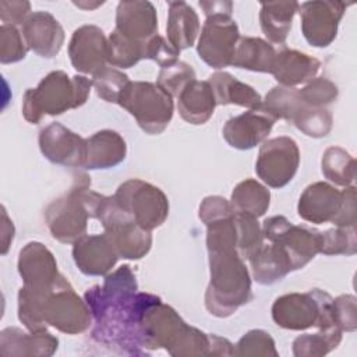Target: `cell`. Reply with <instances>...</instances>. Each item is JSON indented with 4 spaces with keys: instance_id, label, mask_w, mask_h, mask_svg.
<instances>
[{
    "instance_id": "f35d334b",
    "label": "cell",
    "mask_w": 357,
    "mask_h": 357,
    "mask_svg": "<svg viewBox=\"0 0 357 357\" xmlns=\"http://www.w3.org/2000/svg\"><path fill=\"white\" fill-rule=\"evenodd\" d=\"M357 252L356 229L335 227L321 231L319 254L324 255H354Z\"/></svg>"
},
{
    "instance_id": "6da1fadb",
    "label": "cell",
    "mask_w": 357,
    "mask_h": 357,
    "mask_svg": "<svg viewBox=\"0 0 357 357\" xmlns=\"http://www.w3.org/2000/svg\"><path fill=\"white\" fill-rule=\"evenodd\" d=\"M130 265H121L105 276L102 286L88 289L84 298L91 310L92 339L127 354H144L141 318L156 300L151 293H138Z\"/></svg>"
},
{
    "instance_id": "4316f807",
    "label": "cell",
    "mask_w": 357,
    "mask_h": 357,
    "mask_svg": "<svg viewBox=\"0 0 357 357\" xmlns=\"http://www.w3.org/2000/svg\"><path fill=\"white\" fill-rule=\"evenodd\" d=\"M213 91L216 105H238L250 110L261 107V95L248 84L226 71H216L206 79Z\"/></svg>"
},
{
    "instance_id": "b9f144b4",
    "label": "cell",
    "mask_w": 357,
    "mask_h": 357,
    "mask_svg": "<svg viewBox=\"0 0 357 357\" xmlns=\"http://www.w3.org/2000/svg\"><path fill=\"white\" fill-rule=\"evenodd\" d=\"M194 79V68L190 64L178 60L172 66L160 68L156 84L162 86L166 92H169L172 96H178V93L185 88V85Z\"/></svg>"
},
{
    "instance_id": "7c38bea8",
    "label": "cell",
    "mask_w": 357,
    "mask_h": 357,
    "mask_svg": "<svg viewBox=\"0 0 357 357\" xmlns=\"http://www.w3.org/2000/svg\"><path fill=\"white\" fill-rule=\"evenodd\" d=\"M343 1H304L298 7L301 32L314 47L329 46L336 35L339 22L346 11Z\"/></svg>"
},
{
    "instance_id": "9a60e30c",
    "label": "cell",
    "mask_w": 357,
    "mask_h": 357,
    "mask_svg": "<svg viewBox=\"0 0 357 357\" xmlns=\"http://www.w3.org/2000/svg\"><path fill=\"white\" fill-rule=\"evenodd\" d=\"M68 56L77 71L95 75L107 64V38L99 26L82 25L70 39Z\"/></svg>"
},
{
    "instance_id": "7dc6e473",
    "label": "cell",
    "mask_w": 357,
    "mask_h": 357,
    "mask_svg": "<svg viewBox=\"0 0 357 357\" xmlns=\"http://www.w3.org/2000/svg\"><path fill=\"white\" fill-rule=\"evenodd\" d=\"M29 1H0V18L3 24L20 25L29 17Z\"/></svg>"
},
{
    "instance_id": "8992f818",
    "label": "cell",
    "mask_w": 357,
    "mask_h": 357,
    "mask_svg": "<svg viewBox=\"0 0 357 357\" xmlns=\"http://www.w3.org/2000/svg\"><path fill=\"white\" fill-rule=\"evenodd\" d=\"M91 187V178L81 173L75 176L71 188L45 209V220L53 238L64 244H74L86 233L91 218L84 201V191Z\"/></svg>"
},
{
    "instance_id": "d6a6232c",
    "label": "cell",
    "mask_w": 357,
    "mask_h": 357,
    "mask_svg": "<svg viewBox=\"0 0 357 357\" xmlns=\"http://www.w3.org/2000/svg\"><path fill=\"white\" fill-rule=\"evenodd\" d=\"M342 329H319L317 333L300 335L293 342L296 357H321L335 350L342 342Z\"/></svg>"
},
{
    "instance_id": "60d3db41",
    "label": "cell",
    "mask_w": 357,
    "mask_h": 357,
    "mask_svg": "<svg viewBox=\"0 0 357 357\" xmlns=\"http://www.w3.org/2000/svg\"><path fill=\"white\" fill-rule=\"evenodd\" d=\"M234 356H273L278 357L279 353L275 347V340L272 336L262 329H251L240 337L234 347Z\"/></svg>"
},
{
    "instance_id": "e0dca14e",
    "label": "cell",
    "mask_w": 357,
    "mask_h": 357,
    "mask_svg": "<svg viewBox=\"0 0 357 357\" xmlns=\"http://www.w3.org/2000/svg\"><path fill=\"white\" fill-rule=\"evenodd\" d=\"M344 192L325 181L305 187L297 204L298 216L310 223H335L343 208Z\"/></svg>"
},
{
    "instance_id": "f546056e",
    "label": "cell",
    "mask_w": 357,
    "mask_h": 357,
    "mask_svg": "<svg viewBox=\"0 0 357 357\" xmlns=\"http://www.w3.org/2000/svg\"><path fill=\"white\" fill-rule=\"evenodd\" d=\"M273 46L255 36H243L238 39L231 66L257 73H269L275 59Z\"/></svg>"
},
{
    "instance_id": "816d5d0a",
    "label": "cell",
    "mask_w": 357,
    "mask_h": 357,
    "mask_svg": "<svg viewBox=\"0 0 357 357\" xmlns=\"http://www.w3.org/2000/svg\"><path fill=\"white\" fill-rule=\"evenodd\" d=\"M1 216H3V225H1V241H3V248H1V254H6L8 250L10 243L13 241L14 237V226L13 222L8 219L4 206L1 208Z\"/></svg>"
},
{
    "instance_id": "8d00e7d4",
    "label": "cell",
    "mask_w": 357,
    "mask_h": 357,
    "mask_svg": "<svg viewBox=\"0 0 357 357\" xmlns=\"http://www.w3.org/2000/svg\"><path fill=\"white\" fill-rule=\"evenodd\" d=\"M236 230H237V252L243 259H248L262 244L264 234L257 218L237 212L234 213Z\"/></svg>"
},
{
    "instance_id": "c3c4849f",
    "label": "cell",
    "mask_w": 357,
    "mask_h": 357,
    "mask_svg": "<svg viewBox=\"0 0 357 357\" xmlns=\"http://www.w3.org/2000/svg\"><path fill=\"white\" fill-rule=\"evenodd\" d=\"M344 201L339 218L333 223L336 227H350L356 226V187H344Z\"/></svg>"
},
{
    "instance_id": "83f0119b",
    "label": "cell",
    "mask_w": 357,
    "mask_h": 357,
    "mask_svg": "<svg viewBox=\"0 0 357 357\" xmlns=\"http://www.w3.org/2000/svg\"><path fill=\"white\" fill-rule=\"evenodd\" d=\"M248 261L252 278L259 284H273L293 271L287 254L275 243L262 244Z\"/></svg>"
},
{
    "instance_id": "7402d4cb",
    "label": "cell",
    "mask_w": 357,
    "mask_h": 357,
    "mask_svg": "<svg viewBox=\"0 0 357 357\" xmlns=\"http://www.w3.org/2000/svg\"><path fill=\"white\" fill-rule=\"evenodd\" d=\"M321 61L307 53L283 47L276 52L271 74L282 86L294 88L315 78Z\"/></svg>"
},
{
    "instance_id": "603a6c76",
    "label": "cell",
    "mask_w": 357,
    "mask_h": 357,
    "mask_svg": "<svg viewBox=\"0 0 357 357\" xmlns=\"http://www.w3.org/2000/svg\"><path fill=\"white\" fill-rule=\"evenodd\" d=\"M59 347V339L47 331L25 333L18 328H6L0 333L1 356L49 357Z\"/></svg>"
},
{
    "instance_id": "f1b7e54d",
    "label": "cell",
    "mask_w": 357,
    "mask_h": 357,
    "mask_svg": "<svg viewBox=\"0 0 357 357\" xmlns=\"http://www.w3.org/2000/svg\"><path fill=\"white\" fill-rule=\"evenodd\" d=\"M297 1H268L261 3L259 22L264 35L272 42L282 45L291 29L293 17L298 11Z\"/></svg>"
},
{
    "instance_id": "74e56055",
    "label": "cell",
    "mask_w": 357,
    "mask_h": 357,
    "mask_svg": "<svg viewBox=\"0 0 357 357\" xmlns=\"http://www.w3.org/2000/svg\"><path fill=\"white\" fill-rule=\"evenodd\" d=\"M130 84V78L120 70L113 67H105L95 75H92V86L98 96L107 103H119V99Z\"/></svg>"
},
{
    "instance_id": "f5cc1de1",
    "label": "cell",
    "mask_w": 357,
    "mask_h": 357,
    "mask_svg": "<svg viewBox=\"0 0 357 357\" xmlns=\"http://www.w3.org/2000/svg\"><path fill=\"white\" fill-rule=\"evenodd\" d=\"M77 7H81V8H85V10H91V8H95L98 6H102L103 1L100 3H93V4H86V3H74Z\"/></svg>"
},
{
    "instance_id": "f907efd6",
    "label": "cell",
    "mask_w": 357,
    "mask_h": 357,
    "mask_svg": "<svg viewBox=\"0 0 357 357\" xmlns=\"http://www.w3.org/2000/svg\"><path fill=\"white\" fill-rule=\"evenodd\" d=\"M199 6L204 8V13L206 14V17L212 14H219V13L231 15V11H233L231 1H201Z\"/></svg>"
},
{
    "instance_id": "d590c367",
    "label": "cell",
    "mask_w": 357,
    "mask_h": 357,
    "mask_svg": "<svg viewBox=\"0 0 357 357\" xmlns=\"http://www.w3.org/2000/svg\"><path fill=\"white\" fill-rule=\"evenodd\" d=\"M291 123L307 137L322 138L331 132L333 119L326 107H311L303 103Z\"/></svg>"
},
{
    "instance_id": "ac0fdd59",
    "label": "cell",
    "mask_w": 357,
    "mask_h": 357,
    "mask_svg": "<svg viewBox=\"0 0 357 357\" xmlns=\"http://www.w3.org/2000/svg\"><path fill=\"white\" fill-rule=\"evenodd\" d=\"M275 121L261 109L248 110L225 123L223 138L231 148L240 151L251 149L268 138Z\"/></svg>"
},
{
    "instance_id": "ba28073f",
    "label": "cell",
    "mask_w": 357,
    "mask_h": 357,
    "mask_svg": "<svg viewBox=\"0 0 357 357\" xmlns=\"http://www.w3.org/2000/svg\"><path fill=\"white\" fill-rule=\"evenodd\" d=\"M117 204L144 229L153 230L165 223L169 215V199L156 185L139 178H130L114 192Z\"/></svg>"
},
{
    "instance_id": "4dcf8cb0",
    "label": "cell",
    "mask_w": 357,
    "mask_h": 357,
    "mask_svg": "<svg viewBox=\"0 0 357 357\" xmlns=\"http://www.w3.org/2000/svg\"><path fill=\"white\" fill-rule=\"evenodd\" d=\"M230 202L237 212H244L258 219L269 208L271 192L259 181L245 178L233 188Z\"/></svg>"
},
{
    "instance_id": "cb8c5ba5",
    "label": "cell",
    "mask_w": 357,
    "mask_h": 357,
    "mask_svg": "<svg viewBox=\"0 0 357 357\" xmlns=\"http://www.w3.org/2000/svg\"><path fill=\"white\" fill-rule=\"evenodd\" d=\"M127 155L124 138L113 130H100L86 138V160L84 169H110L120 165Z\"/></svg>"
},
{
    "instance_id": "3957f363",
    "label": "cell",
    "mask_w": 357,
    "mask_h": 357,
    "mask_svg": "<svg viewBox=\"0 0 357 357\" xmlns=\"http://www.w3.org/2000/svg\"><path fill=\"white\" fill-rule=\"evenodd\" d=\"M208 255L211 279L205 307L212 315L226 318L252 300L250 272L236 250L211 251Z\"/></svg>"
},
{
    "instance_id": "ab89813d",
    "label": "cell",
    "mask_w": 357,
    "mask_h": 357,
    "mask_svg": "<svg viewBox=\"0 0 357 357\" xmlns=\"http://www.w3.org/2000/svg\"><path fill=\"white\" fill-rule=\"evenodd\" d=\"M301 102L311 107H326L337 99L339 89L326 77H315L303 88L297 89Z\"/></svg>"
},
{
    "instance_id": "1f68e13d",
    "label": "cell",
    "mask_w": 357,
    "mask_h": 357,
    "mask_svg": "<svg viewBox=\"0 0 357 357\" xmlns=\"http://www.w3.org/2000/svg\"><path fill=\"white\" fill-rule=\"evenodd\" d=\"M322 174L332 183L349 187L356 178V160L340 146H329L321 159Z\"/></svg>"
},
{
    "instance_id": "30bf717a",
    "label": "cell",
    "mask_w": 357,
    "mask_h": 357,
    "mask_svg": "<svg viewBox=\"0 0 357 357\" xmlns=\"http://www.w3.org/2000/svg\"><path fill=\"white\" fill-rule=\"evenodd\" d=\"M300 165L297 142L286 135L265 139L259 148L255 163L257 176L272 188L289 184Z\"/></svg>"
},
{
    "instance_id": "836d02e7",
    "label": "cell",
    "mask_w": 357,
    "mask_h": 357,
    "mask_svg": "<svg viewBox=\"0 0 357 357\" xmlns=\"http://www.w3.org/2000/svg\"><path fill=\"white\" fill-rule=\"evenodd\" d=\"M145 59V42L132 40L116 29L107 38V63L112 67L130 68Z\"/></svg>"
},
{
    "instance_id": "4fadbf2b",
    "label": "cell",
    "mask_w": 357,
    "mask_h": 357,
    "mask_svg": "<svg viewBox=\"0 0 357 357\" xmlns=\"http://www.w3.org/2000/svg\"><path fill=\"white\" fill-rule=\"evenodd\" d=\"M322 294L324 290L321 289L283 294L272 304V319L278 326L290 331H304L317 326Z\"/></svg>"
},
{
    "instance_id": "d6986e66",
    "label": "cell",
    "mask_w": 357,
    "mask_h": 357,
    "mask_svg": "<svg viewBox=\"0 0 357 357\" xmlns=\"http://www.w3.org/2000/svg\"><path fill=\"white\" fill-rule=\"evenodd\" d=\"M73 258L77 268L88 276H106L120 258L112 241L102 234H85L74 243Z\"/></svg>"
},
{
    "instance_id": "44dd1931",
    "label": "cell",
    "mask_w": 357,
    "mask_h": 357,
    "mask_svg": "<svg viewBox=\"0 0 357 357\" xmlns=\"http://www.w3.org/2000/svg\"><path fill=\"white\" fill-rule=\"evenodd\" d=\"M114 29L132 40L146 42L158 33L155 6L146 0L120 1L116 10Z\"/></svg>"
},
{
    "instance_id": "681fc988",
    "label": "cell",
    "mask_w": 357,
    "mask_h": 357,
    "mask_svg": "<svg viewBox=\"0 0 357 357\" xmlns=\"http://www.w3.org/2000/svg\"><path fill=\"white\" fill-rule=\"evenodd\" d=\"M211 356H234V344L226 337L211 335Z\"/></svg>"
},
{
    "instance_id": "f6af8a7d",
    "label": "cell",
    "mask_w": 357,
    "mask_h": 357,
    "mask_svg": "<svg viewBox=\"0 0 357 357\" xmlns=\"http://www.w3.org/2000/svg\"><path fill=\"white\" fill-rule=\"evenodd\" d=\"M180 52L176 50L166 38L156 33L145 42V59L156 61L160 68L178 61Z\"/></svg>"
},
{
    "instance_id": "bcb514c9",
    "label": "cell",
    "mask_w": 357,
    "mask_h": 357,
    "mask_svg": "<svg viewBox=\"0 0 357 357\" xmlns=\"http://www.w3.org/2000/svg\"><path fill=\"white\" fill-rule=\"evenodd\" d=\"M236 212L231 202L220 195H209L202 199L198 209V218L202 223L208 225L215 220L231 216Z\"/></svg>"
},
{
    "instance_id": "52a82bcc",
    "label": "cell",
    "mask_w": 357,
    "mask_h": 357,
    "mask_svg": "<svg viewBox=\"0 0 357 357\" xmlns=\"http://www.w3.org/2000/svg\"><path fill=\"white\" fill-rule=\"evenodd\" d=\"M40 308L45 325L63 333H82L92 325V314L86 301L75 293L61 273L50 290L42 291Z\"/></svg>"
},
{
    "instance_id": "5b68a950",
    "label": "cell",
    "mask_w": 357,
    "mask_h": 357,
    "mask_svg": "<svg viewBox=\"0 0 357 357\" xmlns=\"http://www.w3.org/2000/svg\"><path fill=\"white\" fill-rule=\"evenodd\" d=\"M117 105L126 109L151 135L166 130L174 109L173 96L156 82L149 81H130Z\"/></svg>"
},
{
    "instance_id": "5bb4252c",
    "label": "cell",
    "mask_w": 357,
    "mask_h": 357,
    "mask_svg": "<svg viewBox=\"0 0 357 357\" xmlns=\"http://www.w3.org/2000/svg\"><path fill=\"white\" fill-rule=\"evenodd\" d=\"M39 148L42 155L56 165L84 167L86 160V138L73 132L63 124L54 121L39 132Z\"/></svg>"
},
{
    "instance_id": "484cf974",
    "label": "cell",
    "mask_w": 357,
    "mask_h": 357,
    "mask_svg": "<svg viewBox=\"0 0 357 357\" xmlns=\"http://www.w3.org/2000/svg\"><path fill=\"white\" fill-rule=\"evenodd\" d=\"M169 43L178 52L194 46L199 33V18L185 1H169L166 24Z\"/></svg>"
},
{
    "instance_id": "e575fe53",
    "label": "cell",
    "mask_w": 357,
    "mask_h": 357,
    "mask_svg": "<svg viewBox=\"0 0 357 357\" xmlns=\"http://www.w3.org/2000/svg\"><path fill=\"white\" fill-rule=\"evenodd\" d=\"M301 106H303V102L296 88L278 85V86H273L265 95V99H262L259 109L268 113L275 120L282 119L291 123L294 114L298 112Z\"/></svg>"
},
{
    "instance_id": "7bdbcfd3",
    "label": "cell",
    "mask_w": 357,
    "mask_h": 357,
    "mask_svg": "<svg viewBox=\"0 0 357 357\" xmlns=\"http://www.w3.org/2000/svg\"><path fill=\"white\" fill-rule=\"evenodd\" d=\"M29 47L25 43L22 32L15 25L1 24L0 26V61L3 64L17 63L25 59Z\"/></svg>"
},
{
    "instance_id": "2e32d148",
    "label": "cell",
    "mask_w": 357,
    "mask_h": 357,
    "mask_svg": "<svg viewBox=\"0 0 357 357\" xmlns=\"http://www.w3.org/2000/svg\"><path fill=\"white\" fill-rule=\"evenodd\" d=\"M17 266L24 287L36 291L50 290L60 276L54 255L39 241H31L21 248Z\"/></svg>"
},
{
    "instance_id": "277c9868",
    "label": "cell",
    "mask_w": 357,
    "mask_h": 357,
    "mask_svg": "<svg viewBox=\"0 0 357 357\" xmlns=\"http://www.w3.org/2000/svg\"><path fill=\"white\" fill-rule=\"evenodd\" d=\"M92 79L84 75L70 77L57 70L40 79L36 88L25 91L22 116L31 124H38L43 116H59L82 106L89 96Z\"/></svg>"
},
{
    "instance_id": "9c48e42d",
    "label": "cell",
    "mask_w": 357,
    "mask_h": 357,
    "mask_svg": "<svg viewBox=\"0 0 357 357\" xmlns=\"http://www.w3.org/2000/svg\"><path fill=\"white\" fill-rule=\"evenodd\" d=\"M262 234L269 243H275L287 254L293 271L304 268L319 254L321 231L305 226L293 225L282 215L265 219Z\"/></svg>"
},
{
    "instance_id": "8fae6325",
    "label": "cell",
    "mask_w": 357,
    "mask_h": 357,
    "mask_svg": "<svg viewBox=\"0 0 357 357\" xmlns=\"http://www.w3.org/2000/svg\"><path fill=\"white\" fill-rule=\"evenodd\" d=\"M238 39V26L230 14L219 13L208 15L197 45L198 56L209 67L216 70L231 66Z\"/></svg>"
},
{
    "instance_id": "ffe728a7",
    "label": "cell",
    "mask_w": 357,
    "mask_h": 357,
    "mask_svg": "<svg viewBox=\"0 0 357 357\" xmlns=\"http://www.w3.org/2000/svg\"><path fill=\"white\" fill-rule=\"evenodd\" d=\"M22 36L26 46L38 56L53 59L64 43L61 24L47 11H35L22 24Z\"/></svg>"
},
{
    "instance_id": "ee69618b",
    "label": "cell",
    "mask_w": 357,
    "mask_h": 357,
    "mask_svg": "<svg viewBox=\"0 0 357 357\" xmlns=\"http://www.w3.org/2000/svg\"><path fill=\"white\" fill-rule=\"evenodd\" d=\"M333 318L336 325L344 332H354L357 328V308L356 297L351 294H342L332 301Z\"/></svg>"
},
{
    "instance_id": "d4e9b609",
    "label": "cell",
    "mask_w": 357,
    "mask_h": 357,
    "mask_svg": "<svg viewBox=\"0 0 357 357\" xmlns=\"http://www.w3.org/2000/svg\"><path fill=\"white\" fill-rule=\"evenodd\" d=\"M216 99L208 81L194 79L177 96V109L181 119L190 124H205L213 114Z\"/></svg>"
},
{
    "instance_id": "7a4b0ae2",
    "label": "cell",
    "mask_w": 357,
    "mask_h": 357,
    "mask_svg": "<svg viewBox=\"0 0 357 357\" xmlns=\"http://www.w3.org/2000/svg\"><path fill=\"white\" fill-rule=\"evenodd\" d=\"M144 347L165 349L173 357L211 356V337L183 321L174 308L156 300L142 314Z\"/></svg>"
}]
</instances>
